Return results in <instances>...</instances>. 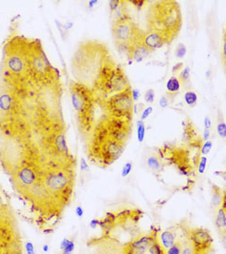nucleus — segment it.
I'll list each match as a JSON object with an SVG mask.
<instances>
[{
    "instance_id": "13",
    "label": "nucleus",
    "mask_w": 226,
    "mask_h": 254,
    "mask_svg": "<svg viewBox=\"0 0 226 254\" xmlns=\"http://www.w3.org/2000/svg\"><path fill=\"white\" fill-rule=\"evenodd\" d=\"M186 235L190 240L193 254H212V238L209 230L200 227H188Z\"/></svg>"
},
{
    "instance_id": "15",
    "label": "nucleus",
    "mask_w": 226,
    "mask_h": 254,
    "mask_svg": "<svg viewBox=\"0 0 226 254\" xmlns=\"http://www.w3.org/2000/svg\"><path fill=\"white\" fill-rule=\"evenodd\" d=\"M143 42L147 47L153 52L155 49L161 47L163 44L168 43L167 40L158 33L154 32H144Z\"/></svg>"
},
{
    "instance_id": "11",
    "label": "nucleus",
    "mask_w": 226,
    "mask_h": 254,
    "mask_svg": "<svg viewBox=\"0 0 226 254\" xmlns=\"http://www.w3.org/2000/svg\"><path fill=\"white\" fill-rule=\"evenodd\" d=\"M96 105L101 108L104 115L132 120L134 109L132 88L117 95H111L104 100L98 102Z\"/></svg>"
},
{
    "instance_id": "9",
    "label": "nucleus",
    "mask_w": 226,
    "mask_h": 254,
    "mask_svg": "<svg viewBox=\"0 0 226 254\" xmlns=\"http://www.w3.org/2000/svg\"><path fill=\"white\" fill-rule=\"evenodd\" d=\"M30 72L32 83L44 84L60 79L59 72L55 69L45 55L39 39L31 40Z\"/></svg>"
},
{
    "instance_id": "21",
    "label": "nucleus",
    "mask_w": 226,
    "mask_h": 254,
    "mask_svg": "<svg viewBox=\"0 0 226 254\" xmlns=\"http://www.w3.org/2000/svg\"><path fill=\"white\" fill-rule=\"evenodd\" d=\"M147 166L153 171H159L161 169V162L156 156H150L147 159Z\"/></svg>"
},
{
    "instance_id": "40",
    "label": "nucleus",
    "mask_w": 226,
    "mask_h": 254,
    "mask_svg": "<svg viewBox=\"0 0 226 254\" xmlns=\"http://www.w3.org/2000/svg\"><path fill=\"white\" fill-rule=\"evenodd\" d=\"M183 68V63L182 62H179V63H177V64H175L174 67H173V73L175 74V73H178L179 71H181Z\"/></svg>"
},
{
    "instance_id": "27",
    "label": "nucleus",
    "mask_w": 226,
    "mask_h": 254,
    "mask_svg": "<svg viewBox=\"0 0 226 254\" xmlns=\"http://www.w3.org/2000/svg\"><path fill=\"white\" fill-rule=\"evenodd\" d=\"M187 54V47L185 44L180 43L177 44L176 48H175V56L176 58H183Z\"/></svg>"
},
{
    "instance_id": "41",
    "label": "nucleus",
    "mask_w": 226,
    "mask_h": 254,
    "mask_svg": "<svg viewBox=\"0 0 226 254\" xmlns=\"http://www.w3.org/2000/svg\"><path fill=\"white\" fill-rule=\"evenodd\" d=\"M204 127L205 129H207V130H210L212 127V121L209 116H206L204 118Z\"/></svg>"
},
{
    "instance_id": "34",
    "label": "nucleus",
    "mask_w": 226,
    "mask_h": 254,
    "mask_svg": "<svg viewBox=\"0 0 226 254\" xmlns=\"http://www.w3.org/2000/svg\"><path fill=\"white\" fill-rule=\"evenodd\" d=\"M153 107H148L147 109H145V110L142 112V114H141V116H140V120H145L148 116H150L152 113H153Z\"/></svg>"
},
{
    "instance_id": "29",
    "label": "nucleus",
    "mask_w": 226,
    "mask_h": 254,
    "mask_svg": "<svg viewBox=\"0 0 226 254\" xmlns=\"http://www.w3.org/2000/svg\"><path fill=\"white\" fill-rule=\"evenodd\" d=\"M212 142L211 141H208V142H205L204 145L202 146V148H201V154L205 156V155H207L209 152H211V150H212Z\"/></svg>"
},
{
    "instance_id": "25",
    "label": "nucleus",
    "mask_w": 226,
    "mask_h": 254,
    "mask_svg": "<svg viewBox=\"0 0 226 254\" xmlns=\"http://www.w3.org/2000/svg\"><path fill=\"white\" fill-rule=\"evenodd\" d=\"M217 132L221 138H226V124L223 118H218V126H217Z\"/></svg>"
},
{
    "instance_id": "4",
    "label": "nucleus",
    "mask_w": 226,
    "mask_h": 254,
    "mask_svg": "<svg viewBox=\"0 0 226 254\" xmlns=\"http://www.w3.org/2000/svg\"><path fill=\"white\" fill-rule=\"evenodd\" d=\"M32 89V85L19 90L0 81V138L27 140L36 144L31 123Z\"/></svg>"
},
{
    "instance_id": "8",
    "label": "nucleus",
    "mask_w": 226,
    "mask_h": 254,
    "mask_svg": "<svg viewBox=\"0 0 226 254\" xmlns=\"http://www.w3.org/2000/svg\"><path fill=\"white\" fill-rule=\"evenodd\" d=\"M0 254H24L18 219L9 201L0 189Z\"/></svg>"
},
{
    "instance_id": "16",
    "label": "nucleus",
    "mask_w": 226,
    "mask_h": 254,
    "mask_svg": "<svg viewBox=\"0 0 226 254\" xmlns=\"http://www.w3.org/2000/svg\"><path fill=\"white\" fill-rule=\"evenodd\" d=\"M175 229L169 228L164 230L161 234V246L166 251L169 248L172 247L175 242Z\"/></svg>"
},
{
    "instance_id": "7",
    "label": "nucleus",
    "mask_w": 226,
    "mask_h": 254,
    "mask_svg": "<svg viewBox=\"0 0 226 254\" xmlns=\"http://www.w3.org/2000/svg\"><path fill=\"white\" fill-rule=\"evenodd\" d=\"M68 90L79 131L84 141L93 131L95 123L96 98L90 88L74 80L69 81Z\"/></svg>"
},
{
    "instance_id": "23",
    "label": "nucleus",
    "mask_w": 226,
    "mask_h": 254,
    "mask_svg": "<svg viewBox=\"0 0 226 254\" xmlns=\"http://www.w3.org/2000/svg\"><path fill=\"white\" fill-rule=\"evenodd\" d=\"M184 99H185V101H186L188 106L194 107V106L197 104V96L194 92L189 91V92H187V93L185 94Z\"/></svg>"
},
{
    "instance_id": "3",
    "label": "nucleus",
    "mask_w": 226,
    "mask_h": 254,
    "mask_svg": "<svg viewBox=\"0 0 226 254\" xmlns=\"http://www.w3.org/2000/svg\"><path fill=\"white\" fill-rule=\"evenodd\" d=\"M142 216L139 209L108 213L99 222L102 235L88 241L91 254H125L126 245L142 235L139 225Z\"/></svg>"
},
{
    "instance_id": "12",
    "label": "nucleus",
    "mask_w": 226,
    "mask_h": 254,
    "mask_svg": "<svg viewBox=\"0 0 226 254\" xmlns=\"http://www.w3.org/2000/svg\"><path fill=\"white\" fill-rule=\"evenodd\" d=\"M125 254H166L158 238V230L153 229L146 235H141L128 243Z\"/></svg>"
},
{
    "instance_id": "10",
    "label": "nucleus",
    "mask_w": 226,
    "mask_h": 254,
    "mask_svg": "<svg viewBox=\"0 0 226 254\" xmlns=\"http://www.w3.org/2000/svg\"><path fill=\"white\" fill-rule=\"evenodd\" d=\"M112 35L117 48L127 53L129 48L142 37L143 32L129 14L113 21Z\"/></svg>"
},
{
    "instance_id": "26",
    "label": "nucleus",
    "mask_w": 226,
    "mask_h": 254,
    "mask_svg": "<svg viewBox=\"0 0 226 254\" xmlns=\"http://www.w3.org/2000/svg\"><path fill=\"white\" fill-rule=\"evenodd\" d=\"M190 67H186L182 71V73H180L179 75V81L180 83L182 84H186L189 80H190Z\"/></svg>"
},
{
    "instance_id": "2",
    "label": "nucleus",
    "mask_w": 226,
    "mask_h": 254,
    "mask_svg": "<svg viewBox=\"0 0 226 254\" xmlns=\"http://www.w3.org/2000/svg\"><path fill=\"white\" fill-rule=\"evenodd\" d=\"M118 64L106 44L97 40L80 43L71 58L74 80L96 94Z\"/></svg>"
},
{
    "instance_id": "44",
    "label": "nucleus",
    "mask_w": 226,
    "mask_h": 254,
    "mask_svg": "<svg viewBox=\"0 0 226 254\" xmlns=\"http://www.w3.org/2000/svg\"><path fill=\"white\" fill-rule=\"evenodd\" d=\"M80 165H81V170H88L89 167H88L87 163L84 158H81L80 161Z\"/></svg>"
},
{
    "instance_id": "22",
    "label": "nucleus",
    "mask_w": 226,
    "mask_h": 254,
    "mask_svg": "<svg viewBox=\"0 0 226 254\" xmlns=\"http://www.w3.org/2000/svg\"><path fill=\"white\" fill-rule=\"evenodd\" d=\"M137 133H138V141L139 143H142L145 138V133H146V127L145 124L142 120H138L137 122Z\"/></svg>"
},
{
    "instance_id": "24",
    "label": "nucleus",
    "mask_w": 226,
    "mask_h": 254,
    "mask_svg": "<svg viewBox=\"0 0 226 254\" xmlns=\"http://www.w3.org/2000/svg\"><path fill=\"white\" fill-rule=\"evenodd\" d=\"M182 246V242L180 240H176L174 245L165 251L166 254H181Z\"/></svg>"
},
{
    "instance_id": "32",
    "label": "nucleus",
    "mask_w": 226,
    "mask_h": 254,
    "mask_svg": "<svg viewBox=\"0 0 226 254\" xmlns=\"http://www.w3.org/2000/svg\"><path fill=\"white\" fill-rule=\"evenodd\" d=\"M121 2L122 1H120V0H112V1H109V8L111 13H113V12H115L117 10L118 7L120 6Z\"/></svg>"
},
{
    "instance_id": "43",
    "label": "nucleus",
    "mask_w": 226,
    "mask_h": 254,
    "mask_svg": "<svg viewBox=\"0 0 226 254\" xmlns=\"http://www.w3.org/2000/svg\"><path fill=\"white\" fill-rule=\"evenodd\" d=\"M210 135H211L210 130H207V129H205L204 133H203V141H204V143L205 142H208V141H209Z\"/></svg>"
},
{
    "instance_id": "31",
    "label": "nucleus",
    "mask_w": 226,
    "mask_h": 254,
    "mask_svg": "<svg viewBox=\"0 0 226 254\" xmlns=\"http://www.w3.org/2000/svg\"><path fill=\"white\" fill-rule=\"evenodd\" d=\"M206 165H207V158L205 156H202L199 162H198V172L200 174L204 173L205 169H206Z\"/></svg>"
},
{
    "instance_id": "14",
    "label": "nucleus",
    "mask_w": 226,
    "mask_h": 254,
    "mask_svg": "<svg viewBox=\"0 0 226 254\" xmlns=\"http://www.w3.org/2000/svg\"><path fill=\"white\" fill-rule=\"evenodd\" d=\"M143 34H144V32H143ZM151 52L152 51L150 50L144 44L143 36H142L141 38H139L135 44L129 48V50L127 51V55L129 60H134L139 63L143 59H145Z\"/></svg>"
},
{
    "instance_id": "30",
    "label": "nucleus",
    "mask_w": 226,
    "mask_h": 254,
    "mask_svg": "<svg viewBox=\"0 0 226 254\" xmlns=\"http://www.w3.org/2000/svg\"><path fill=\"white\" fill-rule=\"evenodd\" d=\"M154 97H155V93H154V90L153 89H149L145 94L144 96V99L145 102L148 104H152L154 101Z\"/></svg>"
},
{
    "instance_id": "42",
    "label": "nucleus",
    "mask_w": 226,
    "mask_h": 254,
    "mask_svg": "<svg viewBox=\"0 0 226 254\" xmlns=\"http://www.w3.org/2000/svg\"><path fill=\"white\" fill-rule=\"evenodd\" d=\"M26 250H27V253L28 254H34V251H33V246L32 243L28 242L27 245H26Z\"/></svg>"
},
{
    "instance_id": "38",
    "label": "nucleus",
    "mask_w": 226,
    "mask_h": 254,
    "mask_svg": "<svg viewBox=\"0 0 226 254\" xmlns=\"http://www.w3.org/2000/svg\"><path fill=\"white\" fill-rule=\"evenodd\" d=\"M139 97H140V93H139V90L132 89V98H133V101H138Z\"/></svg>"
},
{
    "instance_id": "5",
    "label": "nucleus",
    "mask_w": 226,
    "mask_h": 254,
    "mask_svg": "<svg viewBox=\"0 0 226 254\" xmlns=\"http://www.w3.org/2000/svg\"><path fill=\"white\" fill-rule=\"evenodd\" d=\"M31 40L13 35L4 44L0 74L1 80L10 87L24 90L32 84L30 72Z\"/></svg>"
},
{
    "instance_id": "37",
    "label": "nucleus",
    "mask_w": 226,
    "mask_h": 254,
    "mask_svg": "<svg viewBox=\"0 0 226 254\" xmlns=\"http://www.w3.org/2000/svg\"><path fill=\"white\" fill-rule=\"evenodd\" d=\"M221 208L224 210L226 216V189L223 190V202H222Z\"/></svg>"
},
{
    "instance_id": "48",
    "label": "nucleus",
    "mask_w": 226,
    "mask_h": 254,
    "mask_svg": "<svg viewBox=\"0 0 226 254\" xmlns=\"http://www.w3.org/2000/svg\"><path fill=\"white\" fill-rule=\"evenodd\" d=\"M224 37H225V38H226V32H225V36H224Z\"/></svg>"
},
{
    "instance_id": "28",
    "label": "nucleus",
    "mask_w": 226,
    "mask_h": 254,
    "mask_svg": "<svg viewBox=\"0 0 226 254\" xmlns=\"http://www.w3.org/2000/svg\"><path fill=\"white\" fill-rule=\"evenodd\" d=\"M181 254H193L192 246H191V243H190V240H188V238L183 242Z\"/></svg>"
},
{
    "instance_id": "35",
    "label": "nucleus",
    "mask_w": 226,
    "mask_h": 254,
    "mask_svg": "<svg viewBox=\"0 0 226 254\" xmlns=\"http://www.w3.org/2000/svg\"><path fill=\"white\" fill-rule=\"evenodd\" d=\"M130 3H132L138 9H140L141 7L146 4V1H143V0H141V1L140 0H133V1H130Z\"/></svg>"
},
{
    "instance_id": "49",
    "label": "nucleus",
    "mask_w": 226,
    "mask_h": 254,
    "mask_svg": "<svg viewBox=\"0 0 226 254\" xmlns=\"http://www.w3.org/2000/svg\"></svg>"
},
{
    "instance_id": "39",
    "label": "nucleus",
    "mask_w": 226,
    "mask_h": 254,
    "mask_svg": "<svg viewBox=\"0 0 226 254\" xmlns=\"http://www.w3.org/2000/svg\"><path fill=\"white\" fill-rule=\"evenodd\" d=\"M159 104H160V106L161 107V108H162V109H164V108L168 107V104H169V102H168L167 97H165V96H162V97H161V98L160 99Z\"/></svg>"
},
{
    "instance_id": "1",
    "label": "nucleus",
    "mask_w": 226,
    "mask_h": 254,
    "mask_svg": "<svg viewBox=\"0 0 226 254\" xmlns=\"http://www.w3.org/2000/svg\"><path fill=\"white\" fill-rule=\"evenodd\" d=\"M131 131L130 119L103 114L84 140L89 159L99 167H109L124 152Z\"/></svg>"
},
{
    "instance_id": "45",
    "label": "nucleus",
    "mask_w": 226,
    "mask_h": 254,
    "mask_svg": "<svg viewBox=\"0 0 226 254\" xmlns=\"http://www.w3.org/2000/svg\"><path fill=\"white\" fill-rule=\"evenodd\" d=\"M76 213H77V215H78V217H80L81 218L82 216H83V210H82V208L79 206V207H77V210H76Z\"/></svg>"
},
{
    "instance_id": "17",
    "label": "nucleus",
    "mask_w": 226,
    "mask_h": 254,
    "mask_svg": "<svg viewBox=\"0 0 226 254\" xmlns=\"http://www.w3.org/2000/svg\"><path fill=\"white\" fill-rule=\"evenodd\" d=\"M212 209L217 211L222 205L223 202V190L215 184L212 185Z\"/></svg>"
},
{
    "instance_id": "6",
    "label": "nucleus",
    "mask_w": 226,
    "mask_h": 254,
    "mask_svg": "<svg viewBox=\"0 0 226 254\" xmlns=\"http://www.w3.org/2000/svg\"><path fill=\"white\" fill-rule=\"evenodd\" d=\"M182 27V14L175 1H157L151 5L147 15V32L161 35L172 42Z\"/></svg>"
},
{
    "instance_id": "47",
    "label": "nucleus",
    "mask_w": 226,
    "mask_h": 254,
    "mask_svg": "<svg viewBox=\"0 0 226 254\" xmlns=\"http://www.w3.org/2000/svg\"><path fill=\"white\" fill-rule=\"evenodd\" d=\"M224 65H225V71H226V60H224Z\"/></svg>"
},
{
    "instance_id": "36",
    "label": "nucleus",
    "mask_w": 226,
    "mask_h": 254,
    "mask_svg": "<svg viewBox=\"0 0 226 254\" xmlns=\"http://www.w3.org/2000/svg\"><path fill=\"white\" fill-rule=\"evenodd\" d=\"M219 232L220 238H221V240H222V243H223V245H224V247L226 250V229H223V230H221V231H218Z\"/></svg>"
},
{
    "instance_id": "33",
    "label": "nucleus",
    "mask_w": 226,
    "mask_h": 254,
    "mask_svg": "<svg viewBox=\"0 0 226 254\" xmlns=\"http://www.w3.org/2000/svg\"><path fill=\"white\" fill-rule=\"evenodd\" d=\"M132 167H133V166H132L131 162H128V163L125 165L124 167H123V169H122V177H123V178L127 177L128 175L131 172Z\"/></svg>"
},
{
    "instance_id": "18",
    "label": "nucleus",
    "mask_w": 226,
    "mask_h": 254,
    "mask_svg": "<svg viewBox=\"0 0 226 254\" xmlns=\"http://www.w3.org/2000/svg\"><path fill=\"white\" fill-rule=\"evenodd\" d=\"M180 81L178 80V78H176L175 76L171 77L167 82H166V89H167L168 95H175L178 91L180 90Z\"/></svg>"
},
{
    "instance_id": "20",
    "label": "nucleus",
    "mask_w": 226,
    "mask_h": 254,
    "mask_svg": "<svg viewBox=\"0 0 226 254\" xmlns=\"http://www.w3.org/2000/svg\"><path fill=\"white\" fill-rule=\"evenodd\" d=\"M74 249H75V244L73 240L65 239L60 244L61 252L59 254H72Z\"/></svg>"
},
{
    "instance_id": "46",
    "label": "nucleus",
    "mask_w": 226,
    "mask_h": 254,
    "mask_svg": "<svg viewBox=\"0 0 226 254\" xmlns=\"http://www.w3.org/2000/svg\"><path fill=\"white\" fill-rule=\"evenodd\" d=\"M97 2H98V1H95H95H90V2H89V7H93L94 5H95V4H97Z\"/></svg>"
},
{
    "instance_id": "19",
    "label": "nucleus",
    "mask_w": 226,
    "mask_h": 254,
    "mask_svg": "<svg viewBox=\"0 0 226 254\" xmlns=\"http://www.w3.org/2000/svg\"><path fill=\"white\" fill-rule=\"evenodd\" d=\"M215 226L217 227L218 231H221L223 229L226 228V216L224 210L220 207L219 209H217L216 212V216H215Z\"/></svg>"
}]
</instances>
